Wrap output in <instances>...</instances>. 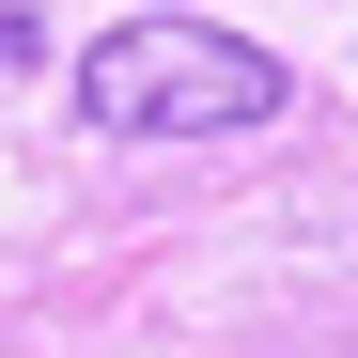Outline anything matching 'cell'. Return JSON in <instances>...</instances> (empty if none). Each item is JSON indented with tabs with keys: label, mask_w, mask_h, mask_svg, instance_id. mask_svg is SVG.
<instances>
[{
	"label": "cell",
	"mask_w": 358,
	"mask_h": 358,
	"mask_svg": "<svg viewBox=\"0 0 358 358\" xmlns=\"http://www.w3.org/2000/svg\"><path fill=\"white\" fill-rule=\"evenodd\" d=\"M156 16H187V0H156Z\"/></svg>",
	"instance_id": "cell-2"
},
{
	"label": "cell",
	"mask_w": 358,
	"mask_h": 358,
	"mask_svg": "<svg viewBox=\"0 0 358 358\" xmlns=\"http://www.w3.org/2000/svg\"><path fill=\"white\" fill-rule=\"evenodd\" d=\"M78 125L94 141H234V125H280V63L203 16H125L109 47H78Z\"/></svg>",
	"instance_id": "cell-1"
}]
</instances>
